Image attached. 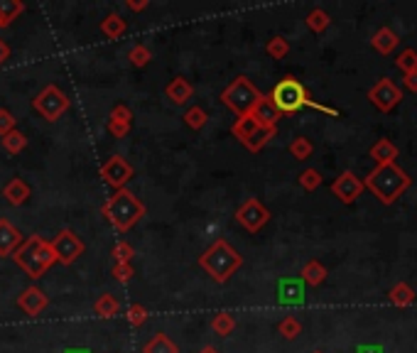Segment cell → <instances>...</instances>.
Masks as SVG:
<instances>
[{
  "label": "cell",
  "instance_id": "1",
  "mask_svg": "<svg viewBox=\"0 0 417 353\" xmlns=\"http://www.w3.org/2000/svg\"><path fill=\"white\" fill-rule=\"evenodd\" d=\"M272 101V106L277 108V113L280 116H292V113L302 111V108H314V111H321L327 113V116L332 118H339V111L336 108H329V106H321V103H317L314 98L310 96V91L305 89V86L299 84L295 76H285L282 81H277L275 89L270 91V96H268Z\"/></svg>",
  "mask_w": 417,
  "mask_h": 353
},
{
  "label": "cell",
  "instance_id": "2",
  "mask_svg": "<svg viewBox=\"0 0 417 353\" xmlns=\"http://www.w3.org/2000/svg\"><path fill=\"white\" fill-rule=\"evenodd\" d=\"M145 204L130 189H118L113 196H108L101 206V216H106V221L118 233H128L145 216Z\"/></svg>",
  "mask_w": 417,
  "mask_h": 353
},
{
  "label": "cell",
  "instance_id": "3",
  "mask_svg": "<svg viewBox=\"0 0 417 353\" xmlns=\"http://www.w3.org/2000/svg\"><path fill=\"white\" fill-rule=\"evenodd\" d=\"M199 265H202V270L211 280L224 285V282H228L238 272V268L243 265V258L236 248H231V243L219 238V241H214L202 253Z\"/></svg>",
  "mask_w": 417,
  "mask_h": 353
},
{
  "label": "cell",
  "instance_id": "4",
  "mask_svg": "<svg viewBox=\"0 0 417 353\" xmlns=\"http://www.w3.org/2000/svg\"><path fill=\"white\" fill-rule=\"evenodd\" d=\"M10 258L17 268L28 275L30 280H40L42 275L56 263L50 241H45L42 235H30V238H25Z\"/></svg>",
  "mask_w": 417,
  "mask_h": 353
},
{
  "label": "cell",
  "instance_id": "5",
  "mask_svg": "<svg viewBox=\"0 0 417 353\" xmlns=\"http://www.w3.org/2000/svg\"><path fill=\"white\" fill-rule=\"evenodd\" d=\"M366 189H371L378 196L381 204H395L398 196L405 194V189L410 186V177L403 172L398 164H378L363 182Z\"/></svg>",
  "mask_w": 417,
  "mask_h": 353
},
{
  "label": "cell",
  "instance_id": "6",
  "mask_svg": "<svg viewBox=\"0 0 417 353\" xmlns=\"http://www.w3.org/2000/svg\"><path fill=\"white\" fill-rule=\"evenodd\" d=\"M263 96L265 94H260V91L255 89L253 81H250L248 76H238L224 89V94H221V101H224L226 108H231V111L241 118V116H248V113H253V108L263 101Z\"/></svg>",
  "mask_w": 417,
  "mask_h": 353
},
{
  "label": "cell",
  "instance_id": "7",
  "mask_svg": "<svg viewBox=\"0 0 417 353\" xmlns=\"http://www.w3.org/2000/svg\"><path fill=\"white\" fill-rule=\"evenodd\" d=\"M69 106H72V98L54 84L45 86V89L32 98V108L40 113L45 120H50V123L59 120V118L69 111Z\"/></svg>",
  "mask_w": 417,
  "mask_h": 353
},
{
  "label": "cell",
  "instance_id": "8",
  "mask_svg": "<svg viewBox=\"0 0 417 353\" xmlns=\"http://www.w3.org/2000/svg\"><path fill=\"white\" fill-rule=\"evenodd\" d=\"M52 246V253H54V260L62 265H72L81 258V253H84V241H81L79 235L74 233L72 228H62L59 233L54 235L50 241Z\"/></svg>",
  "mask_w": 417,
  "mask_h": 353
},
{
  "label": "cell",
  "instance_id": "9",
  "mask_svg": "<svg viewBox=\"0 0 417 353\" xmlns=\"http://www.w3.org/2000/svg\"><path fill=\"white\" fill-rule=\"evenodd\" d=\"M236 221L248 231V233H258V231L270 221V211H268L258 199H246V202L236 208Z\"/></svg>",
  "mask_w": 417,
  "mask_h": 353
},
{
  "label": "cell",
  "instance_id": "10",
  "mask_svg": "<svg viewBox=\"0 0 417 353\" xmlns=\"http://www.w3.org/2000/svg\"><path fill=\"white\" fill-rule=\"evenodd\" d=\"M101 177H103V182H106L108 186H113L116 191L125 189V184L133 180V164H130L125 157L113 155L101 164Z\"/></svg>",
  "mask_w": 417,
  "mask_h": 353
},
{
  "label": "cell",
  "instance_id": "11",
  "mask_svg": "<svg viewBox=\"0 0 417 353\" xmlns=\"http://www.w3.org/2000/svg\"><path fill=\"white\" fill-rule=\"evenodd\" d=\"M368 98L378 111L390 113L398 103L403 101V91L390 81V78H381L371 91H368Z\"/></svg>",
  "mask_w": 417,
  "mask_h": 353
},
{
  "label": "cell",
  "instance_id": "12",
  "mask_svg": "<svg viewBox=\"0 0 417 353\" xmlns=\"http://www.w3.org/2000/svg\"><path fill=\"white\" fill-rule=\"evenodd\" d=\"M363 182L356 177L354 172H344V174H339L336 177V182L332 184V191H334V196H336L339 202L341 204H354L359 196L363 194Z\"/></svg>",
  "mask_w": 417,
  "mask_h": 353
},
{
  "label": "cell",
  "instance_id": "13",
  "mask_svg": "<svg viewBox=\"0 0 417 353\" xmlns=\"http://www.w3.org/2000/svg\"><path fill=\"white\" fill-rule=\"evenodd\" d=\"M47 304H50V297H47L37 285H30L28 290H23V295L17 297V307L23 309L28 317H40L47 309Z\"/></svg>",
  "mask_w": 417,
  "mask_h": 353
},
{
  "label": "cell",
  "instance_id": "14",
  "mask_svg": "<svg viewBox=\"0 0 417 353\" xmlns=\"http://www.w3.org/2000/svg\"><path fill=\"white\" fill-rule=\"evenodd\" d=\"M130 125H133V111L128 106H116L108 116V133L113 138H125L130 133Z\"/></svg>",
  "mask_w": 417,
  "mask_h": 353
},
{
  "label": "cell",
  "instance_id": "15",
  "mask_svg": "<svg viewBox=\"0 0 417 353\" xmlns=\"http://www.w3.org/2000/svg\"><path fill=\"white\" fill-rule=\"evenodd\" d=\"M23 233L15 228L8 219H0V258H8L20 248Z\"/></svg>",
  "mask_w": 417,
  "mask_h": 353
},
{
  "label": "cell",
  "instance_id": "16",
  "mask_svg": "<svg viewBox=\"0 0 417 353\" xmlns=\"http://www.w3.org/2000/svg\"><path fill=\"white\" fill-rule=\"evenodd\" d=\"M164 94H167V98L172 103H177V106H182V103H186L189 98L194 96V86L189 84V78L184 76H175L172 81L167 84V89H164Z\"/></svg>",
  "mask_w": 417,
  "mask_h": 353
},
{
  "label": "cell",
  "instance_id": "17",
  "mask_svg": "<svg viewBox=\"0 0 417 353\" xmlns=\"http://www.w3.org/2000/svg\"><path fill=\"white\" fill-rule=\"evenodd\" d=\"M248 116H253L263 128H277V120L282 118L268 96H263V101H260L258 106L253 108V113H248Z\"/></svg>",
  "mask_w": 417,
  "mask_h": 353
},
{
  "label": "cell",
  "instance_id": "18",
  "mask_svg": "<svg viewBox=\"0 0 417 353\" xmlns=\"http://www.w3.org/2000/svg\"><path fill=\"white\" fill-rule=\"evenodd\" d=\"M30 194H32V191H30V186L25 184L20 177H12V180L3 186V196H6L12 206H23V204L30 199Z\"/></svg>",
  "mask_w": 417,
  "mask_h": 353
},
{
  "label": "cell",
  "instance_id": "19",
  "mask_svg": "<svg viewBox=\"0 0 417 353\" xmlns=\"http://www.w3.org/2000/svg\"><path fill=\"white\" fill-rule=\"evenodd\" d=\"M260 128H263V125H260L253 116H241V118H236V123L231 125V133H233V138L246 142V140H250Z\"/></svg>",
  "mask_w": 417,
  "mask_h": 353
},
{
  "label": "cell",
  "instance_id": "20",
  "mask_svg": "<svg viewBox=\"0 0 417 353\" xmlns=\"http://www.w3.org/2000/svg\"><path fill=\"white\" fill-rule=\"evenodd\" d=\"M371 45L376 47L381 54H390V52H395V47L400 45V37H398L390 28H381L376 34H373Z\"/></svg>",
  "mask_w": 417,
  "mask_h": 353
},
{
  "label": "cell",
  "instance_id": "21",
  "mask_svg": "<svg viewBox=\"0 0 417 353\" xmlns=\"http://www.w3.org/2000/svg\"><path fill=\"white\" fill-rule=\"evenodd\" d=\"M23 12H25V3H20V0H0V30L10 28Z\"/></svg>",
  "mask_w": 417,
  "mask_h": 353
},
{
  "label": "cell",
  "instance_id": "22",
  "mask_svg": "<svg viewBox=\"0 0 417 353\" xmlns=\"http://www.w3.org/2000/svg\"><path fill=\"white\" fill-rule=\"evenodd\" d=\"M371 157L378 164H393L395 157H398V147L383 138V140H378L376 145L371 147Z\"/></svg>",
  "mask_w": 417,
  "mask_h": 353
},
{
  "label": "cell",
  "instance_id": "23",
  "mask_svg": "<svg viewBox=\"0 0 417 353\" xmlns=\"http://www.w3.org/2000/svg\"><path fill=\"white\" fill-rule=\"evenodd\" d=\"M125 30H128V25H125V20L118 15V12H111V15L103 17L101 32L106 34L108 39H118V37H123Z\"/></svg>",
  "mask_w": 417,
  "mask_h": 353
},
{
  "label": "cell",
  "instance_id": "24",
  "mask_svg": "<svg viewBox=\"0 0 417 353\" xmlns=\"http://www.w3.org/2000/svg\"><path fill=\"white\" fill-rule=\"evenodd\" d=\"M299 275H302V280H305L310 287H319L321 282L327 280V268H324L319 260H310V263L302 268V272Z\"/></svg>",
  "mask_w": 417,
  "mask_h": 353
},
{
  "label": "cell",
  "instance_id": "25",
  "mask_svg": "<svg viewBox=\"0 0 417 353\" xmlns=\"http://www.w3.org/2000/svg\"><path fill=\"white\" fill-rule=\"evenodd\" d=\"M3 140V150L8 152V155H20V152L28 147V135L23 133V130H10L8 135H3L0 138Z\"/></svg>",
  "mask_w": 417,
  "mask_h": 353
},
{
  "label": "cell",
  "instance_id": "26",
  "mask_svg": "<svg viewBox=\"0 0 417 353\" xmlns=\"http://www.w3.org/2000/svg\"><path fill=\"white\" fill-rule=\"evenodd\" d=\"M142 353H180L175 346V341L167 334H155L150 341L142 346Z\"/></svg>",
  "mask_w": 417,
  "mask_h": 353
},
{
  "label": "cell",
  "instance_id": "27",
  "mask_svg": "<svg viewBox=\"0 0 417 353\" xmlns=\"http://www.w3.org/2000/svg\"><path fill=\"white\" fill-rule=\"evenodd\" d=\"M415 297H417L415 290H412L410 285H405V282H398V285L388 292V299L395 307H407V304L415 302Z\"/></svg>",
  "mask_w": 417,
  "mask_h": 353
},
{
  "label": "cell",
  "instance_id": "28",
  "mask_svg": "<svg viewBox=\"0 0 417 353\" xmlns=\"http://www.w3.org/2000/svg\"><path fill=\"white\" fill-rule=\"evenodd\" d=\"M118 309L120 304L113 295H101V297L96 299V304H94V312H96L101 319H113V317L118 314Z\"/></svg>",
  "mask_w": 417,
  "mask_h": 353
},
{
  "label": "cell",
  "instance_id": "29",
  "mask_svg": "<svg viewBox=\"0 0 417 353\" xmlns=\"http://www.w3.org/2000/svg\"><path fill=\"white\" fill-rule=\"evenodd\" d=\"M307 28L312 30V32H324V30L332 25V17H329L327 10H321V8H314V10L307 15Z\"/></svg>",
  "mask_w": 417,
  "mask_h": 353
},
{
  "label": "cell",
  "instance_id": "30",
  "mask_svg": "<svg viewBox=\"0 0 417 353\" xmlns=\"http://www.w3.org/2000/svg\"><path fill=\"white\" fill-rule=\"evenodd\" d=\"M275 133H277V128H260L258 133H255L253 138H250V140L243 142V145L248 147L250 152H260L265 145H268V142L272 140V138H275Z\"/></svg>",
  "mask_w": 417,
  "mask_h": 353
},
{
  "label": "cell",
  "instance_id": "31",
  "mask_svg": "<svg viewBox=\"0 0 417 353\" xmlns=\"http://www.w3.org/2000/svg\"><path fill=\"white\" fill-rule=\"evenodd\" d=\"M211 329H214V334H219V336H228V334L236 329V319H233L228 312H221L211 319Z\"/></svg>",
  "mask_w": 417,
  "mask_h": 353
},
{
  "label": "cell",
  "instance_id": "32",
  "mask_svg": "<svg viewBox=\"0 0 417 353\" xmlns=\"http://www.w3.org/2000/svg\"><path fill=\"white\" fill-rule=\"evenodd\" d=\"M184 123L189 125V128H192V130H202L204 125L208 123L206 111H204V108H199V106L186 108V113H184Z\"/></svg>",
  "mask_w": 417,
  "mask_h": 353
},
{
  "label": "cell",
  "instance_id": "33",
  "mask_svg": "<svg viewBox=\"0 0 417 353\" xmlns=\"http://www.w3.org/2000/svg\"><path fill=\"white\" fill-rule=\"evenodd\" d=\"M128 59H130V64H133V67L142 69V67H147V64L153 62V52L147 50L145 45H136L133 50L128 52Z\"/></svg>",
  "mask_w": 417,
  "mask_h": 353
},
{
  "label": "cell",
  "instance_id": "34",
  "mask_svg": "<svg viewBox=\"0 0 417 353\" xmlns=\"http://www.w3.org/2000/svg\"><path fill=\"white\" fill-rule=\"evenodd\" d=\"M265 52L272 56V59H285V56L290 54V42L285 37H272L270 42H268V47H265Z\"/></svg>",
  "mask_w": 417,
  "mask_h": 353
},
{
  "label": "cell",
  "instance_id": "35",
  "mask_svg": "<svg viewBox=\"0 0 417 353\" xmlns=\"http://www.w3.org/2000/svg\"><path fill=\"white\" fill-rule=\"evenodd\" d=\"M277 331H280V334L288 339V341H292V339H297L299 334H302V324H299L295 317H285V319L277 324Z\"/></svg>",
  "mask_w": 417,
  "mask_h": 353
},
{
  "label": "cell",
  "instance_id": "36",
  "mask_svg": "<svg viewBox=\"0 0 417 353\" xmlns=\"http://www.w3.org/2000/svg\"><path fill=\"white\" fill-rule=\"evenodd\" d=\"M312 142L307 140V138H295L292 142H290V155L295 157V160H307V157H312Z\"/></svg>",
  "mask_w": 417,
  "mask_h": 353
},
{
  "label": "cell",
  "instance_id": "37",
  "mask_svg": "<svg viewBox=\"0 0 417 353\" xmlns=\"http://www.w3.org/2000/svg\"><path fill=\"white\" fill-rule=\"evenodd\" d=\"M395 64H398V69H400L403 74L417 72V52L415 50L400 52V54H398V59H395Z\"/></svg>",
  "mask_w": 417,
  "mask_h": 353
},
{
  "label": "cell",
  "instance_id": "38",
  "mask_svg": "<svg viewBox=\"0 0 417 353\" xmlns=\"http://www.w3.org/2000/svg\"><path fill=\"white\" fill-rule=\"evenodd\" d=\"M128 324L130 326H136V329H140V326H145L147 321V309L142 307V304H130L128 307Z\"/></svg>",
  "mask_w": 417,
  "mask_h": 353
},
{
  "label": "cell",
  "instance_id": "39",
  "mask_svg": "<svg viewBox=\"0 0 417 353\" xmlns=\"http://www.w3.org/2000/svg\"><path fill=\"white\" fill-rule=\"evenodd\" d=\"M299 186L307 191H314L321 186V174L317 169H305V172L299 174Z\"/></svg>",
  "mask_w": 417,
  "mask_h": 353
},
{
  "label": "cell",
  "instance_id": "40",
  "mask_svg": "<svg viewBox=\"0 0 417 353\" xmlns=\"http://www.w3.org/2000/svg\"><path fill=\"white\" fill-rule=\"evenodd\" d=\"M133 255H136V248L130 246V243L120 241L113 246V260H116V263H130Z\"/></svg>",
  "mask_w": 417,
  "mask_h": 353
},
{
  "label": "cell",
  "instance_id": "41",
  "mask_svg": "<svg viewBox=\"0 0 417 353\" xmlns=\"http://www.w3.org/2000/svg\"><path fill=\"white\" fill-rule=\"evenodd\" d=\"M113 280L120 282V285H125V282L133 280V275H136V270H133V265L130 263H116L113 265Z\"/></svg>",
  "mask_w": 417,
  "mask_h": 353
},
{
  "label": "cell",
  "instance_id": "42",
  "mask_svg": "<svg viewBox=\"0 0 417 353\" xmlns=\"http://www.w3.org/2000/svg\"><path fill=\"white\" fill-rule=\"evenodd\" d=\"M15 123H17V118L12 116L10 111L0 108V138H3V135H8L10 130H15Z\"/></svg>",
  "mask_w": 417,
  "mask_h": 353
},
{
  "label": "cell",
  "instance_id": "43",
  "mask_svg": "<svg viewBox=\"0 0 417 353\" xmlns=\"http://www.w3.org/2000/svg\"><path fill=\"white\" fill-rule=\"evenodd\" d=\"M405 89H410V91H417V72H410V74H405Z\"/></svg>",
  "mask_w": 417,
  "mask_h": 353
},
{
  "label": "cell",
  "instance_id": "44",
  "mask_svg": "<svg viewBox=\"0 0 417 353\" xmlns=\"http://www.w3.org/2000/svg\"><path fill=\"white\" fill-rule=\"evenodd\" d=\"M8 59H10V47H8V42L0 39V64H6Z\"/></svg>",
  "mask_w": 417,
  "mask_h": 353
},
{
  "label": "cell",
  "instance_id": "45",
  "mask_svg": "<svg viewBox=\"0 0 417 353\" xmlns=\"http://www.w3.org/2000/svg\"><path fill=\"white\" fill-rule=\"evenodd\" d=\"M150 6V3H147V0H140V3H136V0H128V8L130 10H145V8Z\"/></svg>",
  "mask_w": 417,
  "mask_h": 353
},
{
  "label": "cell",
  "instance_id": "46",
  "mask_svg": "<svg viewBox=\"0 0 417 353\" xmlns=\"http://www.w3.org/2000/svg\"><path fill=\"white\" fill-rule=\"evenodd\" d=\"M199 353H219V351H216L214 346H204V348H202V351H199Z\"/></svg>",
  "mask_w": 417,
  "mask_h": 353
},
{
  "label": "cell",
  "instance_id": "47",
  "mask_svg": "<svg viewBox=\"0 0 417 353\" xmlns=\"http://www.w3.org/2000/svg\"><path fill=\"white\" fill-rule=\"evenodd\" d=\"M312 353H321V351H312Z\"/></svg>",
  "mask_w": 417,
  "mask_h": 353
}]
</instances>
